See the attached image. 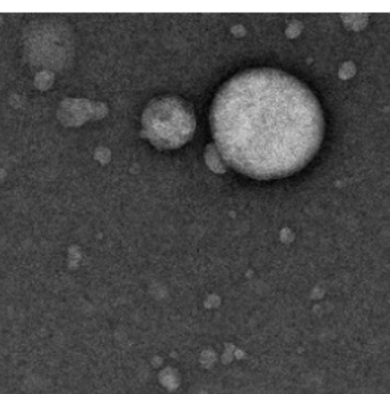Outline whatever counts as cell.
Listing matches in <instances>:
<instances>
[{
    "label": "cell",
    "instance_id": "6da1fadb",
    "mask_svg": "<svg viewBox=\"0 0 390 394\" xmlns=\"http://www.w3.org/2000/svg\"><path fill=\"white\" fill-rule=\"evenodd\" d=\"M212 136L225 162L255 179L301 170L320 148L324 119L302 82L275 69H253L230 79L213 100Z\"/></svg>",
    "mask_w": 390,
    "mask_h": 394
},
{
    "label": "cell",
    "instance_id": "277c9868",
    "mask_svg": "<svg viewBox=\"0 0 390 394\" xmlns=\"http://www.w3.org/2000/svg\"><path fill=\"white\" fill-rule=\"evenodd\" d=\"M54 73L48 70H41L40 72L35 74L34 78V87L39 90H48L54 84Z\"/></svg>",
    "mask_w": 390,
    "mask_h": 394
},
{
    "label": "cell",
    "instance_id": "7a4b0ae2",
    "mask_svg": "<svg viewBox=\"0 0 390 394\" xmlns=\"http://www.w3.org/2000/svg\"><path fill=\"white\" fill-rule=\"evenodd\" d=\"M143 135L160 149H175L186 144L195 131V115L185 100L161 97L143 113Z\"/></svg>",
    "mask_w": 390,
    "mask_h": 394
},
{
    "label": "cell",
    "instance_id": "3957f363",
    "mask_svg": "<svg viewBox=\"0 0 390 394\" xmlns=\"http://www.w3.org/2000/svg\"><path fill=\"white\" fill-rule=\"evenodd\" d=\"M65 30L56 21H38L26 28L24 52L28 60L45 70L62 69L66 54Z\"/></svg>",
    "mask_w": 390,
    "mask_h": 394
}]
</instances>
